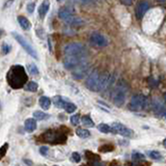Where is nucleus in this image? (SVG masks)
Listing matches in <instances>:
<instances>
[{
	"instance_id": "nucleus-1",
	"label": "nucleus",
	"mask_w": 166,
	"mask_h": 166,
	"mask_svg": "<svg viewBox=\"0 0 166 166\" xmlns=\"http://www.w3.org/2000/svg\"><path fill=\"white\" fill-rule=\"evenodd\" d=\"M6 80H8V85L14 89H19L24 87L27 84L28 76L26 74L24 67L21 64H16L11 67L6 75Z\"/></svg>"
},
{
	"instance_id": "nucleus-2",
	"label": "nucleus",
	"mask_w": 166,
	"mask_h": 166,
	"mask_svg": "<svg viewBox=\"0 0 166 166\" xmlns=\"http://www.w3.org/2000/svg\"><path fill=\"white\" fill-rule=\"evenodd\" d=\"M67 133L61 129H50L44 132L38 137L40 142H46L49 144H63L67 142Z\"/></svg>"
},
{
	"instance_id": "nucleus-3",
	"label": "nucleus",
	"mask_w": 166,
	"mask_h": 166,
	"mask_svg": "<svg viewBox=\"0 0 166 166\" xmlns=\"http://www.w3.org/2000/svg\"><path fill=\"white\" fill-rule=\"evenodd\" d=\"M127 92H128V86L125 82H120L115 86V88L113 89L111 93V99L116 106H122L125 103Z\"/></svg>"
},
{
	"instance_id": "nucleus-4",
	"label": "nucleus",
	"mask_w": 166,
	"mask_h": 166,
	"mask_svg": "<svg viewBox=\"0 0 166 166\" xmlns=\"http://www.w3.org/2000/svg\"><path fill=\"white\" fill-rule=\"evenodd\" d=\"M64 54L66 56H75L85 58L87 51L86 48L80 43H71L64 47Z\"/></svg>"
},
{
	"instance_id": "nucleus-5",
	"label": "nucleus",
	"mask_w": 166,
	"mask_h": 166,
	"mask_svg": "<svg viewBox=\"0 0 166 166\" xmlns=\"http://www.w3.org/2000/svg\"><path fill=\"white\" fill-rule=\"evenodd\" d=\"M100 76H101V74H100V72L98 70H93L92 73L88 75V77H87V79H86L85 85L89 90L95 92V93L101 92Z\"/></svg>"
},
{
	"instance_id": "nucleus-6",
	"label": "nucleus",
	"mask_w": 166,
	"mask_h": 166,
	"mask_svg": "<svg viewBox=\"0 0 166 166\" xmlns=\"http://www.w3.org/2000/svg\"><path fill=\"white\" fill-rule=\"evenodd\" d=\"M148 103V99L143 95H135L132 97L129 103V109L132 111H140L144 109Z\"/></svg>"
},
{
	"instance_id": "nucleus-7",
	"label": "nucleus",
	"mask_w": 166,
	"mask_h": 166,
	"mask_svg": "<svg viewBox=\"0 0 166 166\" xmlns=\"http://www.w3.org/2000/svg\"><path fill=\"white\" fill-rule=\"evenodd\" d=\"M13 37L15 38V40L17 41L22 47H23L24 50L27 52V53L30 55L31 57L35 58V59H38V53H37V51L34 50V48L32 47L31 45L29 44L28 42L26 41L23 37H22V35H20L19 33H17V32H13Z\"/></svg>"
},
{
	"instance_id": "nucleus-8",
	"label": "nucleus",
	"mask_w": 166,
	"mask_h": 166,
	"mask_svg": "<svg viewBox=\"0 0 166 166\" xmlns=\"http://www.w3.org/2000/svg\"><path fill=\"white\" fill-rule=\"evenodd\" d=\"M110 128H111L110 132H112L113 134H119L122 136H125V137H131V136H133V131H132V130L127 128V127L123 126V123H113L112 126L110 127Z\"/></svg>"
},
{
	"instance_id": "nucleus-9",
	"label": "nucleus",
	"mask_w": 166,
	"mask_h": 166,
	"mask_svg": "<svg viewBox=\"0 0 166 166\" xmlns=\"http://www.w3.org/2000/svg\"><path fill=\"white\" fill-rule=\"evenodd\" d=\"M84 61H85V58L83 57L66 56L63 58V66L68 70H74L81 63H83Z\"/></svg>"
},
{
	"instance_id": "nucleus-10",
	"label": "nucleus",
	"mask_w": 166,
	"mask_h": 166,
	"mask_svg": "<svg viewBox=\"0 0 166 166\" xmlns=\"http://www.w3.org/2000/svg\"><path fill=\"white\" fill-rule=\"evenodd\" d=\"M89 42L90 44L96 47H106L108 45L107 38L100 32H93L89 37Z\"/></svg>"
},
{
	"instance_id": "nucleus-11",
	"label": "nucleus",
	"mask_w": 166,
	"mask_h": 166,
	"mask_svg": "<svg viewBox=\"0 0 166 166\" xmlns=\"http://www.w3.org/2000/svg\"><path fill=\"white\" fill-rule=\"evenodd\" d=\"M88 63L86 61H84L83 63H81L80 66H78L76 69H74L72 72V75H73V78L76 80H81L83 79L84 77L86 76L87 73H88Z\"/></svg>"
},
{
	"instance_id": "nucleus-12",
	"label": "nucleus",
	"mask_w": 166,
	"mask_h": 166,
	"mask_svg": "<svg viewBox=\"0 0 166 166\" xmlns=\"http://www.w3.org/2000/svg\"><path fill=\"white\" fill-rule=\"evenodd\" d=\"M149 8L148 3L146 1H140L136 6V9H135V14H136V18L138 19V20H141L143 18V16L145 15V13L148 12V9Z\"/></svg>"
},
{
	"instance_id": "nucleus-13",
	"label": "nucleus",
	"mask_w": 166,
	"mask_h": 166,
	"mask_svg": "<svg viewBox=\"0 0 166 166\" xmlns=\"http://www.w3.org/2000/svg\"><path fill=\"white\" fill-rule=\"evenodd\" d=\"M74 16V9L72 8H61L59 11H58V17H59L61 20H63L66 22L67 20Z\"/></svg>"
},
{
	"instance_id": "nucleus-14",
	"label": "nucleus",
	"mask_w": 166,
	"mask_h": 166,
	"mask_svg": "<svg viewBox=\"0 0 166 166\" xmlns=\"http://www.w3.org/2000/svg\"><path fill=\"white\" fill-rule=\"evenodd\" d=\"M52 102L55 106L57 107V108H61V109H64V107H66L67 103L69 102L68 101L67 98L64 97H61V96H55L53 99H52Z\"/></svg>"
},
{
	"instance_id": "nucleus-15",
	"label": "nucleus",
	"mask_w": 166,
	"mask_h": 166,
	"mask_svg": "<svg viewBox=\"0 0 166 166\" xmlns=\"http://www.w3.org/2000/svg\"><path fill=\"white\" fill-rule=\"evenodd\" d=\"M49 8H50V3H49V1H44V2L41 3L40 8H38V15H40L41 18H44L45 16L47 15Z\"/></svg>"
},
{
	"instance_id": "nucleus-16",
	"label": "nucleus",
	"mask_w": 166,
	"mask_h": 166,
	"mask_svg": "<svg viewBox=\"0 0 166 166\" xmlns=\"http://www.w3.org/2000/svg\"><path fill=\"white\" fill-rule=\"evenodd\" d=\"M24 127L27 132H33L37 129V122L34 118H27L24 123Z\"/></svg>"
},
{
	"instance_id": "nucleus-17",
	"label": "nucleus",
	"mask_w": 166,
	"mask_h": 166,
	"mask_svg": "<svg viewBox=\"0 0 166 166\" xmlns=\"http://www.w3.org/2000/svg\"><path fill=\"white\" fill-rule=\"evenodd\" d=\"M18 22L20 26L22 27V29H24V30H29L31 27V23L30 21L28 20L27 18H25L24 16H19L18 17Z\"/></svg>"
},
{
	"instance_id": "nucleus-18",
	"label": "nucleus",
	"mask_w": 166,
	"mask_h": 166,
	"mask_svg": "<svg viewBox=\"0 0 166 166\" xmlns=\"http://www.w3.org/2000/svg\"><path fill=\"white\" fill-rule=\"evenodd\" d=\"M66 23L70 24L71 26H81L84 24V21L81 19L80 17H77V16H72L69 20L66 21Z\"/></svg>"
},
{
	"instance_id": "nucleus-19",
	"label": "nucleus",
	"mask_w": 166,
	"mask_h": 166,
	"mask_svg": "<svg viewBox=\"0 0 166 166\" xmlns=\"http://www.w3.org/2000/svg\"><path fill=\"white\" fill-rule=\"evenodd\" d=\"M38 104H40V106L44 110H47L50 108V106H51V99L48 97L43 96L40 98V100H38Z\"/></svg>"
},
{
	"instance_id": "nucleus-20",
	"label": "nucleus",
	"mask_w": 166,
	"mask_h": 166,
	"mask_svg": "<svg viewBox=\"0 0 166 166\" xmlns=\"http://www.w3.org/2000/svg\"><path fill=\"white\" fill-rule=\"evenodd\" d=\"M25 90H27V92H30V93H35L38 88V84L35 82V81H30V82H28L26 85L24 86Z\"/></svg>"
},
{
	"instance_id": "nucleus-21",
	"label": "nucleus",
	"mask_w": 166,
	"mask_h": 166,
	"mask_svg": "<svg viewBox=\"0 0 166 166\" xmlns=\"http://www.w3.org/2000/svg\"><path fill=\"white\" fill-rule=\"evenodd\" d=\"M76 134L79 136L80 138H87L90 136V132L88 130H85V129H82V128H78L76 130Z\"/></svg>"
},
{
	"instance_id": "nucleus-22",
	"label": "nucleus",
	"mask_w": 166,
	"mask_h": 166,
	"mask_svg": "<svg viewBox=\"0 0 166 166\" xmlns=\"http://www.w3.org/2000/svg\"><path fill=\"white\" fill-rule=\"evenodd\" d=\"M33 116H34V118L38 119V120H45V119H48L50 115L43 112V111H34Z\"/></svg>"
},
{
	"instance_id": "nucleus-23",
	"label": "nucleus",
	"mask_w": 166,
	"mask_h": 166,
	"mask_svg": "<svg viewBox=\"0 0 166 166\" xmlns=\"http://www.w3.org/2000/svg\"><path fill=\"white\" fill-rule=\"evenodd\" d=\"M27 71H28L29 74L32 75V76H37V75L40 74V71H38V67L35 66V64H33V63L28 64V66H27Z\"/></svg>"
},
{
	"instance_id": "nucleus-24",
	"label": "nucleus",
	"mask_w": 166,
	"mask_h": 166,
	"mask_svg": "<svg viewBox=\"0 0 166 166\" xmlns=\"http://www.w3.org/2000/svg\"><path fill=\"white\" fill-rule=\"evenodd\" d=\"M82 123L85 127H88V128H93V126H95V123H93V120L90 118L89 115H84L82 118Z\"/></svg>"
},
{
	"instance_id": "nucleus-25",
	"label": "nucleus",
	"mask_w": 166,
	"mask_h": 166,
	"mask_svg": "<svg viewBox=\"0 0 166 166\" xmlns=\"http://www.w3.org/2000/svg\"><path fill=\"white\" fill-rule=\"evenodd\" d=\"M113 149H114V146L111 143H107V144H104L99 148V151L102 153H109V152H112Z\"/></svg>"
},
{
	"instance_id": "nucleus-26",
	"label": "nucleus",
	"mask_w": 166,
	"mask_h": 166,
	"mask_svg": "<svg viewBox=\"0 0 166 166\" xmlns=\"http://www.w3.org/2000/svg\"><path fill=\"white\" fill-rule=\"evenodd\" d=\"M76 109H77V106L71 102H68L66 107H64V110H66L68 113H73L76 111Z\"/></svg>"
},
{
	"instance_id": "nucleus-27",
	"label": "nucleus",
	"mask_w": 166,
	"mask_h": 166,
	"mask_svg": "<svg viewBox=\"0 0 166 166\" xmlns=\"http://www.w3.org/2000/svg\"><path fill=\"white\" fill-rule=\"evenodd\" d=\"M98 129H99V131H101L102 133H109L111 128H110L109 125H107V123H100L99 126H98Z\"/></svg>"
},
{
	"instance_id": "nucleus-28",
	"label": "nucleus",
	"mask_w": 166,
	"mask_h": 166,
	"mask_svg": "<svg viewBox=\"0 0 166 166\" xmlns=\"http://www.w3.org/2000/svg\"><path fill=\"white\" fill-rule=\"evenodd\" d=\"M132 158H133V160H135V161H138V162H140V161H143L144 160V155H142L140 154V153H138V152H134L132 154Z\"/></svg>"
},
{
	"instance_id": "nucleus-29",
	"label": "nucleus",
	"mask_w": 166,
	"mask_h": 166,
	"mask_svg": "<svg viewBox=\"0 0 166 166\" xmlns=\"http://www.w3.org/2000/svg\"><path fill=\"white\" fill-rule=\"evenodd\" d=\"M148 156L151 157L152 159H154V160H157V161H160L161 160V154L159 152H156V151H153V152H148Z\"/></svg>"
},
{
	"instance_id": "nucleus-30",
	"label": "nucleus",
	"mask_w": 166,
	"mask_h": 166,
	"mask_svg": "<svg viewBox=\"0 0 166 166\" xmlns=\"http://www.w3.org/2000/svg\"><path fill=\"white\" fill-rule=\"evenodd\" d=\"M8 149V143H4L2 146H0V160L4 158V156L6 155Z\"/></svg>"
},
{
	"instance_id": "nucleus-31",
	"label": "nucleus",
	"mask_w": 166,
	"mask_h": 166,
	"mask_svg": "<svg viewBox=\"0 0 166 166\" xmlns=\"http://www.w3.org/2000/svg\"><path fill=\"white\" fill-rule=\"evenodd\" d=\"M80 122V114H74L71 116V123L73 126H77Z\"/></svg>"
},
{
	"instance_id": "nucleus-32",
	"label": "nucleus",
	"mask_w": 166,
	"mask_h": 166,
	"mask_svg": "<svg viewBox=\"0 0 166 166\" xmlns=\"http://www.w3.org/2000/svg\"><path fill=\"white\" fill-rule=\"evenodd\" d=\"M71 160L73 161V162H75V163H79V162L81 161V156H80V154H78V153H73L72 154V156H71Z\"/></svg>"
},
{
	"instance_id": "nucleus-33",
	"label": "nucleus",
	"mask_w": 166,
	"mask_h": 166,
	"mask_svg": "<svg viewBox=\"0 0 166 166\" xmlns=\"http://www.w3.org/2000/svg\"><path fill=\"white\" fill-rule=\"evenodd\" d=\"M1 50H2V54H3V55H6V54H8L9 52H11L12 47L9 46V45H8V44L4 43V44H2Z\"/></svg>"
},
{
	"instance_id": "nucleus-34",
	"label": "nucleus",
	"mask_w": 166,
	"mask_h": 166,
	"mask_svg": "<svg viewBox=\"0 0 166 166\" xmlns=\"http://www.w3.org/2000/svg\"><path fill=\"white\" fill-rule=\"evenodd\" d=\"M85 155H86L87 159H92V160H93V162L99 161V159H100L99 156H98V155H95V154H93V153H90V152H85Z\"/></svg>"
},
{
	"instance_id": "nucleus-35",
	"label": "nucleus",
	"mask_w": 166,
	"mask_h": 166,
	"mask_svg": "<svg viewBox=\"0 0 166 166\" xmlns=\"http://www.w3.org/2000/svg\"><path fill=\"white\" fill-rule=\"evenodd\" d=\"M26 8H27V12L29 13V14H32V13L34 12V8H35V2L27 3V6H26Z\"/></svg>"
},
{
	"instance_id": "nucleus-36",
	"label": "nucleus",
	"mask_w": 166,
	"mask_h": 166,
	"mask_svg": "<svg viewBox=\"0 0 166 166\" xmlns=\"http://www.w3.org/2000/svg\"><path fill=\"white\" fill-rule=\"evenodd\" d=\"M48 151H49V148H47V146H42V148H40V154L42 156H47Z\"/></svg>"
},
{
	"instance_id": "nucleus-37",
	"label": "nucleus",
	"mask_w": 166,
	"mask_h": 166,
	"mask_svg": "<svg viewBox=\"0 0 166 166\" xmlns=\"http://www.w3.org/2000/svg\"><path fill=\"white\" fill-rule=\"evenodd\" d=\"M120 3H123V4H126V5H131L132 4V1H130V0H122Z\"/></svg>"
},
{
	"instance_id": "nucleus-38",
	"label": "nucleus",
	"mask_w": 166,
	"mask_h": 166,
	"mask_svg": "<svg viewBox=\"0 0 166 166\" xmlns=\"http://www.w3.org/2000/svg\"><path fill=\"white\" fill-rule=\"evenodd\" d=\"M92 166H105V165L100 163L99 161H95V162H92Z\"/></svg>"
},
{
	"instance_id": "nucleus-39",
	"label": "nucleus",
	"mask_w": 166,
	"mask_h": 166,
	"mask_svg": "<svg viewBox=\"0 0 166 166\" xmlns=\"http://www.w3.org/2000/svg\"><path fill=\"white\" fill-rule=\"evenodd\" d=\"M23 162H24L25 164L29 165V166H32V165H33V163H32V161H30V160H27V159H24Z\"/></svg>"
},
{
	"instance_id": "nucleus-40",
	"label": "nucleus",
	"mask_w": 166,
	"mask_h": 166,
	"mask_svg": "<svg viewBox=\"0 0 166 166\" xmlns=\"http://www.w3.org/2000/svg\"><path fill=\"white\" fill-rule=\"evenodd\" d=\"M48 45H49V50L50 52H52V45H51V38H48Z\"/></svg>"
},
{
	"instance_id": "nucleus-41",
	"label": "nucleus",
	"mask_w": 166,
	"mask_h": 166,
	"mask_svg": "<svg viewBox=\"0 0 166 166\" xmlns=\"http://www.w3.org/2000/svg\"><path fill=\"white\" fill-rule=\"evenodd\" d=\"M163 99H164V103H165V106H166V93L163 95Z\"/></svg>"
},
{
	"instance_id": "nucleus-42",
	"label": "nucleus",
	"mask_w": 166,
	"mask_h": 166,
	"mask_svg": "<svg viewBox=\"0 0 166 166\" xmlns=\"http://www.w3.org/2000/svg\"><path fill=\"white\" fill-rule=\"evenodd\" d=\"M163 146H164V148H166V138L163 140Z\"/></svg>"
},
{
	"instance_id": "nucleus-43",
	"label": "nucleus",
	"mask_w": 166,
	"mask_h": 166,
	"mask_svg": "<svg viewBox=\"0 0 166 166\" xmlns=\"http://www.w3.org/2000/svg\"><path fill=\"white\" fill-rule=\"evenodd\" d=\"M2 34H3V30H2V29H0V38L2 37Z\"/></svg>"
},
{
	"instance_id": "nucleus-44",
	"label": "nucleus",
	"mask_w": 166,
	"mask_h": 166,
	"mask_svg": "<svg viewBox=\"0 0 166 166\" xmlns=\"http://www.w3.org/2000/svg\"><path fill=\"white\" fill-rule=\"evenodd\" d=\"M0 108H1V105H0Z\"/></svg>"
},
{
	"instance_id": "nucleus-45",
	"label": "nucleus",
	"mask_w": 166,
	"mask_h": 166,
	"mask_svg": "<svg viewBox=\"0 0 166 166\" xmlns=\"http://www.w3.org/2000/svg\"><path fill=\"white\" fill-rule=\"evenodd\" d=\"M82 166H86V165H82Z\"/></svg>"
},
{
	"instance_id": "nucleus-46",
	"label": "nucleus",
	"mask_w": 166,
	"mask_h": 166,
	"mask_svg": "<svg viewBox=\"0 0 166 166\" xmlns=\"http://www.w3.org/2000/svg\"><path fill=\"white\" fill-rule=\"evenodd\" d=\"M54 166H57V165H54Z\"/></svg>"
}]
</instances>
